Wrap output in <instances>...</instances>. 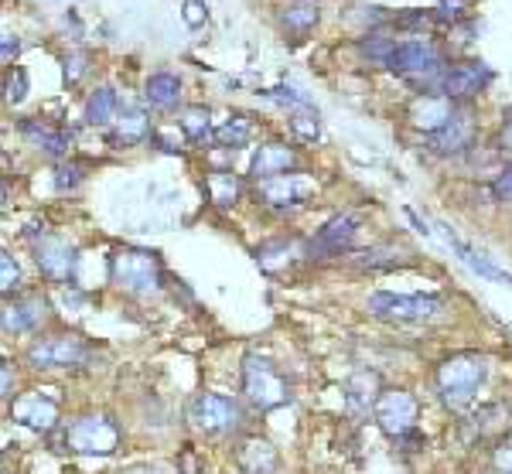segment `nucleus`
I'll return each mask as SVG.
<instances>
[{
    "mask_svg": "<svg viewBox=\"0 0 512 474\" xmlns=\"http://www.w3.org/2000/svg\"><path fill=\"white\" fill-rule=\"evenodd\" d=\"M362 219L355 212H342L335 219H328L325 226L318 229V236L308 243V256L311 260H325V256H342L349 253L355 236H359Z\"/></svg>",
    "mask_w": 512,
    "mask_h": 474,
    "instance_id": "nucleus-12",
    "label": "nucleus"
},
{
    "mask_svg": "<svg viewBox=\"0 0 512 474\" xmlns=\"http://www.w3.org/2000/svg\"><path fill=\"white\" fill-rule=\"evenodd\" d=\"M181 130H185V137L192 140V144H209V140H216L212 116L205 106H188V110L181 113Z\"/></svg>",
    "mask_w": 512,
    "mask_h": 474,
    "instance_id": "nucleus-28",
    "label": "nucleus"
},
{
    "mask_svg": "<svg viewBox=\"0 0 512 474\" xmlns=\"http://www.w3.org/2000/svg\"><path fill=\"white\" fill-rule=\"evenodd\" d=\"M492 198H495V202L512 205V164H506V168L495 174V181H492Z\"/></svg>",
    "mask_w": 512,
    "mask_h": 474,
    "instance_id": "nucleus-37",
    "label": "nucleus"
},
{
    "mask_svg": "<svg viewBox=\"0 0 512 474\" xmlns=\"http://www.w3.org/2000/svg\"><path fill=\"white\" fill-rule=\"evenodd\" d=\"M86 76V55H69L65 58V82L76 86V82Z\"/></svg>",
    "mask_w": 512,
    "mask_h": 474,
    "instance_id": "nucleus-40",
    "label": "nucleus"
},
{
    "mask_svg": "<svg viewBox=\"0 0 512 474\" xmlns=\"http://www.w3.org/2000/svg\"><path fill=\"white\" fill-rule=\"evenodd\" d=\"M144 99L154 110H175L181 99V79L175 72H154V76L144 82Z\"/></svg>",
    "mask_w": 512,
    "mask_h": 474,
    "instance_id": "nucleus-23",
    "label": "nucleus"
},
{
    "mask_svg": "<svg viewBox=\"0 0 512 474\" xmlns=\"http://www.w3.org/2000/svg\"><path fill=\"white\" fill-rule=\"evenodd\" d=\"M4 331L7 335H24V331H35L45 321V301L41 297H7L4 304Z\"/></svg>",
    "mask_w": 512,
    "mask_h": 474,
    "instance_id": "nucleus-18",
    "label": "nucleus"
},
{
    "mask_svg": "<svg viewBox=\"0 0 512 474\" xmlns=\"http://www.w3.org/2000/svg\"><path fill=\"white\" fill-rule=\"evenodd\" d=\"M451 116H454V103L444 99L441 93H420L417 103L410 106V123H414L417 130H424L427 137L441 130Z\"/></svg>",
    "mask_w": 512,
    "mask_h": 474,
    "instance_id": "nucleus-17",
    "label": "nucleus"
},
{
    "mask_svg": "<svg viewBox=\"0 0 512 474\" xmlns=\"http://www.w3.org/2000/svg\"><path fill=\"white\" fill-rule=\"evenodd\" d=\"M485 379H489V362L475 352L451 355L437 365V393L451 410H465L478 396V389L485 386Z\"/></svg>",
    "mask_w": 512,
    "mask_h": 474,
    "instance_id": "nucleus-1",
    "label": "nucleus"
},
{
    "mask_svg": "<svg viewBox=\"0 0 512 474\" xmlns=\"http://www.w3.org/2000/svg\"><path fill=\"white\" fill-rule=\"evenodd\" d=\"M62 444L76 454H96L106 457L120 447V427L103 413H89V417L72 420L69 427L62 430Z\"/></svg>",
    "mask_w": 512,
    "mask_h": 474,
    "instance_id": "nucleus-6",
    "label": "nucleus"
},
{
    "mask_svg": "<svg viewBox=\"0 0 512 474\" xmlns=\"http://www.w3.org/2000/svg\"><path fill=\"white\" fill-rule=\"evenodd\" d=\"M437 236L444 239V243L451 246V253L458 256L461 263L468 266L472 273H478V277H485V280H492V284H502V287H512V273L506 270V266H499L492 260V256H485L482 249H475V246H468L465 239L454 232L448 222H437Z\"/></svg>",
    "mask_w": 512,
    "mask_h": 474,
    "instance_id": "nucleus-13",
    "label": "nucleus"
},
{
    "mask_svg": "<svg viewBox=\"0 0 512 474\" xmlns=\"http://www.w3.org/2000/svg\"><path fill=\"white\" fill-rule=\"evenodd\" d=\"M21 137L28 140L31 147H38V151H45L48 157H65L72 147V137L65 130H55V127H45V123L38 120H21Z\"/></svg>",
    "mask_w": 512,
    "mask_h": 474,
    "instance_id": "nucleus-21",
    "label": "nucleus"
},
{
    "mask_svg": "<svg viewBox=\"0 0 512 474\" xmlns=\"http://www.w3.org/2000/svg\"><path fill=\"white\" fill-rule=\"evenodd\" d=\"M393 48H396V41L393 38H386V35H362L359 41H355V52H359L366 62H373V65H390V58H393Z\"/></svg>",
    "mask_w": 512,
    "mask_h": 474,
    "instance_id": "nucleus-30",
    "label": "nucleus"
},
{
    "mask_svg": "<svg viewBox=\"0 0 512 474\" xmlns=\"http://www.w3.org/2000/svg\"><path fill=\"white\" fill-rule=\"evenodd\" d=\"M509 413H512V406H506V403H492V406H482V410H478L468 423H472L475 430H489V427H495L499 420H509Z\"/></svg>",
    "mask_w": 512,
    "mask_h": 474,
    "instance_id": "nucleus-32",
    "label": "nucleus"
},
{
    "mask_svg": "<svg viewBox=\"0 0 512 474\" xmlns=\"http://www.w3.org/2000/svg\"><path fill=\"white\" fill-rule=\"evenodd\" d=\"M263 96L274 99V103H280V106H291V110H297V113H318V106L311 103L304 93H297L294 86H274V89H267Z\"/></svg>",
    "mask_w": 512,
    "mask_h": 474,
    "instance_id": "nucleus-31",
    "label": "nucleus"
},
{
    "mask_svg": "<svg viewBox=\"0 0 512 474\" xmlns=\"http://www.w3.org/2000/svg\"><path fill=\"white\" fill-rule=\"evenodd\" d=\"M243 396L250 399L253 410H277L291 399V386L267 355L250 352L243 359Z\"/></svg>",
    "mask_w": 512,
    "mask_h": 474,
    "instance_id": "nucleus-4",
    "label": "nucleus"
},
{
    "mask_svg": "<svg viewBox=\"0 0 512 474\" xmlns=\"http://www.w3.org/2000/svg\"><path fill=\"white\" fill-rule=\"evenodd\" d=\"M465 4L468 0H441V7H437V21H458L461 14H465Z\"/></svg>",
    "mask_w": 512,
    "mask_h": 474,
    "instance_id": "nucleus-41",
    "label": "nucleus"
},
{
    "mask_svg": "<svg viewBox=\"0 0 512 474\" xmlns=\"http://www.w3.org/2000/svg\"><path fill=\"white\" fill-rule=\"evenodd\" d=\"M502 151H512V123L502 127Z\"/></svg>",
    "mask_w": 512,
    "mask_h": 474,
    "instance_id": "nucleus-44",
    "label": "nucleus"
},
{
    "mask_svg": "<svg viewBox=\"0 0 512 474\" xmlns=\"http://www.w3.org/2000/svg\"><path fill=\"white\" fill-rule=\"evenodd\" d=\"M475 144V113L472 110H454V116L441 130L427 137V151L437 157H458L472 151Z\"/></svg>",
    "mask_w": 512,
    "mask_h": 474,
    "instance_id": "nucleus-15",
    "label": "nucleus"
},
{
    "mask_svg": "<svg viewBox=\"0 0 512 474\" xmlns=\"http://www.w3.org/2000/svg\"><path fill=\"white\" fill-rule=\"evenodd\" d=\"M35 263L52 284H76V270H79V256L76 246L69 239L59 236H41L35 243Z\"/></svg>",
    "mask_w": 512,
    "mask_h": 474,
    "instance_id": "nucleus-11",
    "label": "nucleus"
},
{
    "mask_svg": "<svg viewBox=\"0 0 512 474\" xmlns=\"http://www.w3.org/2000/svg\"><path fill=\"white\" fill-rule=\"evenodd\" d=\"M151 137V120H147L144 110H137V106H130V110H123L117 116V127H113L110 140L117 147H134V144H144V140Z\"/></svg>",
    "mask_w": 512,
    "mask_h": 474,
    "instance_id": "nucleus-22",
    "label": "nucleus"
},
{
    "mask_svg": "<svg viewBox=\"0 0 512 474\" xmlns=\"http://www.w3.org/2000/svg\"><path fill=\"white\" fill-rule=\"evenodd\" d=\"M117 93L110 86H99L96 93H89L86 99V123L89 127H110L117 120Z\"/></svg>",
    "mask_w": 512,
    "mask_h": 474,
    "instance_id": "nucleus-27",
    "label": "nucleus"
},
{
    "mask_svg": "<svg viewBox=\"0 0 512 474\" xmlns=\"http://www.w3.org/2000/svg\"><path fill=\"white\" fill-rule=\"evenodd\" d=\"M110 277L113 284L127 294H137V297H147V294H158L161 290V256L151 253V249H120L113 253L110 260Z\"/></svg>",
    "mask_w": 512,
    "mask_h": 474,
    "instance_id": "nucleus-3",
    "label": "nucleus"
},
{
    "mask_svg": "<svg viewBox=\"0 0 512 474\" xmlns=\"http://www.w3.org/2000/svg\"><path fill=\"white\" fill-rule=\"evenodd\" d=\"M492 79L495 76L485 62H458L441 72L434 93H441L444 99H451V103H465V99H475L478 93H485Z\"/></svg>",
    "mask_w": 512,
    "mask_h": 474,
    "instance_id": "nucleus-10",
    "label": "nucleus"
},
{
    "mask_svg": "<svg viewBox=\"0 0 512 474\" xmlns=\"http://www.w3.org/2000/svg\"><path fill=\"white\" fill-rule=\"evenodd\" d=\"M89 359H93V348L79 335L38 338V342L28 348V362L35 365V369H69V365H86Z\"/></svg>",
    "mask_w": 512,
    "mask_h": 474,
    "instance_id": "nucleus-8",
    "label": "nucleus"
},
{
    "mask_svg": "<svg viewBox=\"0 0 512 474\" xmlns=\"http://www.w3.org/2000/svg\"><path fill=\"white\" fill-rule=\"evenodd\" d=\"M82 181H86V168L82 164H59V171H55V188L59 191H76Z\"/></svg>",
    "mask_w": 512,
    "mask_h": 474,
    "instance_id": "nucleus-33",
    "label": "nucleus"
},
{
    "mask_svg": "<svg viewBox=\"0 0 512 474\" xmlns=\"http://www.w3.org/2000/svg\"><path fill=\"white\" fill-rule=\"evenodd\" d=\"M24 93H28V72H24V69H7L4 99H7V103H21Z\"/></svg>",
    "mask_w": 512,
    "mask_h": 474,
    "instance_id": "nucleus-35",
    "label": "nucleus"
},
{
    "mask_svg": "<svg viewBox=\"0 0 512 474\" xmlns=\"http://www.w3.org/2000/svg\"><path fill=\"white\" fill-rule=\"evenodd\" d=\"M21 284V270H18V263H14V256L7 253H0V287H4V297H11V290H18Z\"/></svg>",
    "mask_w": 512,
    "mask_h": 474,
    "instance_id": "nucleus-36",
    "label": "nucleus"
},
{
    "mask_svg": "<svg viewBox=\"0 0 512 474\" xmlns=\"http://www.w3.org/2000/svg\"><path fill=\"white\" fill-rule=\"evenodd\" d=\"M492 464L499 468L502 474H512V434L502 440L499 447H495V454H492Z\"/></svg>",
    "mask_w": 512,
    "mask_h": 474,
    "instance_id": "nucleus-39",
    "label": "nucleus"
},
{
    "mask_svg": "<svg viewBox=\"0 0 512 474\" xmlns=\"http://www.w3.org/2000/svg\"><path fill=\"white\" fill-rule=\"evenodd\" d=\"M127 474H161L158 468H130Z\"/></svg>",
    "mask_w": 512,
    "mask_h": 474,
    "instance_id": "nucleus-45",
    "label": "nucleus"
},
{
    "mask_svg": "<svg viewBox=\"0 0 512 474\" xmlns=\"http://www.w3.org/2000/svg\"><path fill=\"white\" fill-rule=\"evenodd\" d=\"M239 406L236 399L222 396V393H202L188 403V423L198 430V434H209V437H222V434H233L239 427Z\"/></svg>",
    "mask_w": 512,
    "mask_h": 474,
    "instance_id": "nucleus-7",
    "label": "nucleus"
},
{
    "mask_svg": "<svg viewBox=\"0 0 512 474\" xmlns=\"http://www.w3.org/2000/svg\"><path fill=\"white\" fill-rule=\"evenodd\" d=\"M205 191H209V202L216 205V209H233L239 202V195H243V181L229 171H212L209 178H205Z\"/></svg>",
    "mask_w": 512,
    "mask_h": 474,
    "instance_id": "nucleus-26",
    "label": "nucleus"
},
{
    "mask_svg": "<svg viewBox=\"0 0 512 474\" xmlns=\"http://www.w3.org/2000/svg\"><path fill=\"white\" fill-rule=\"evenodd\" d=\"M0 382H4V399H11V362H4V372H0Z\"/></svg>",
    "mask_w": 512,
    "mask_h": 474,
    "instance_id": "nucleus-43",
    "label": "nucleus"
},
{
    "mask_svg": "<svg viewBox=\"0 0 512 474\" xmlns=\"http://www.w3.org/2000/svg\"><path fill=\"white\" fill-rule=\"evenodd\" d=\"M362 266H369V270H393L396 263V246H379V249H369V253H362Z\"/></svg>",
    "mask_w": 512,
    "mask_h": 474,
    "instance_id": "nucleus-34",
    "label": "nucleus"
},
{
    "mask_svg": "<svg viewBox=\"0 0 512 474\" xmlns=\"http://www.w3.org/2000/svg\"><path fill=\"white\" fill-rule=\"evenodd\" d=\"M297 164V154L291 147L284 144H263L260 151L253 154V164H250V174L256 181H267V178H277V174H291Z\"/></svg>",
    "mask_w": 512,
    "mask_h": 474,
    "instance_id": "nucleus-20",
    "label": "nucleus"
},
{
    "mask_svg": "<svg viewBox=\"0 0 512 474\" xmlns=\"http://www.w3.org/2000/svg\"><path fill=\"white\" fill-rule=\"evenodd\" d=\"M502 120H506V123H512V106H509V110H506V116H502Z\"/></svg>",
    "mask_w": 512,
    "mask_h": 474,
    "instance_id": "nucleus-46",
    "label": "nucleus"
},
{
    "mask_svg": "<svg viewBox=\"0 0 512 474\" xmlns=\"http://www.w3.org/2000/svg\"><path fill=\"white\" fill-rule=\"evenodd\" d=\"M369 314L379 321H396V324H417L431 321L441 314L444 301L434 294H390V290H379L366 301Z\"/></svg>",
    "mask_w": 512,
    "mask_h": 474,
    "instance_id": "nucleus-5",
    "label": "nucleus"
},
{
    "mask_svg": "<svg viewBox=\"0 0 512 474\" xmlns=\"http://www.w3.org/2000/svg\"><path fill=\"white\" fill-rule=\"evenodd\" d=\"M311 191H315V185H311L304 174H294V171L277 174V178H267V181H256V195H260V202L274 212L297 209Z\"/></svg>",
    "mask_w": 512,
    "mask_h": 474,
    "instance_id": "nucleus-14",
    "label": "nucleus"
},
{
    "mask_svg": "<svg viewBox=\"0 0 512 474\" xmlns=\"http://www.w3.org/2000/svg\"><path fill=\"white\" fill-rule=\"evenodd\" d=\"M253 137V127L246 116H233V120H226L222 127L216 130V144L226 147V151H239V147H246Z\"/></svg>",
    "mask_w": 512,
    "mask_h": 474,
    "instance_id": "nucleus-29",
    "label": "nucleus"
},
{
    "mask_svg": "<svg viewBox=\"0 0 512 474\" xmlns=\"http://www.w3.org/2000/svg\"><path fill=\"white\" fill-rule=\"evenodd\" d=\"M14 420L21 427H31V430H52L55 420H59V399L48 396V393H28L14 403Z\"/></svg>",
    "mask_w": 512,
    "mask_h": 474,
    "instance_id": "nucleus-16",
    "label": "nucleus"
},
{
    "mask_svg": "<svg viewBox=\"0 0 512 474\" xmlns=\"http://www.w3.org/2000/svg\"><path fill=\"white\" fill-rule=\"evenodd\" d=\"M386 69L403 76L410 86H420V93H434L437 79H441V72H444V55H441V48L427 38L396 41L393 58Z\"/></svg>",
    "mask_w": 512,
    "mask_h": 474,
    "instance_id": "nucleus-2",
    "label": "nucleus"
},
{
    "mask_svg": "<svg viewBox=\"0 0 512 474\" xmlns=\"http://www.w3.org/2000/svg\"><path fill=\"white\" fill-rule=\"evenodd\" d=\"M239 468H243L246 474H274L277 471V451L260 437L243 440V447H239Z\"/></svg>",
    "mask_w": 512,
    "mask_h": 474,
    "instance_id": "nucleus-24",
    "label": "nucleus"
},
{
    "mask_svg": "<svg viewBox=\"0 0 512 474\" xmlns=\"http://www.w3.org/2000/svg\"><path fill=\"white\" fill-rule=\"evenodd\" d=\"M21 52V41L18 35H4V45H0V55H4V62H11V58H18Z\"/></svg>",
    "mask_w": 512,
    "mask_h": 474,
    "instance_id": "nucleus-42",
    "label": "nucleus"
},
{
    "mask_svg": "<svg viewBox=\"0 0 512 474\" xmlns=\"http://www.w3.org/2000/svg\"><path fill=\"white\" fill-rule=\"evenodd\" d=\"M379 396H383L379 393V376L369 369H359L345 382V410H349L352 417H366L369 410H376Z\"/></svg>",
    "mask_w": 512,
    "mask_h": 474,
    "instance_id": "nucleus-19",
    "label": "nucleus"
},
{
    "mask_svg": "<svg viewBox=\"0 0 512 474\" xmlns=\"http://www.w3.org/2000/svg\"><path fill=\"white\" fill-rule=\"evenodd\" d=\"M373 413H376L379 430H383L386 437L403 440V437H410L417 430L420 406H417V399L407 393V389H383V396H379Z\"/></svg>",
    "mask_w": 512,
    "mask_h": 474,
    "instance_id": "nucleus-9",
    "label": "nucleus"
},
{
    "mask_svg": "<svg viewBox=\"0 0 512 474\" xmlns=\"http://www.w3.org/2000/svg\"><path fill=\"white\" fill-rule=\"evenodd\" d=\"M321 21V7L318 0H294V4H287L284 11H280V24H284L291 35H308V31H315V24Z\"/></svg>",
    "mask_w": 512,
    "mask_h": 474,
    "instance_id": "nucleus-25",
    "label": "nucleus"
},
{
    "mask_svg": "<svg viewBox=\"0 0 512 474\" xmlns=\"http://www.w3.org/2000/svg\"><path fill=\"white\" fill-rule=\"evenodd\" d=\"M181 21H185L188 28H202V24L209 21V11H205L202 0H185V7H181Z\"/></svg>",
    "mask_w": 512,
    "mask_h": 474,
    "instance_id": "nucleus-38",
    "label": "nucleus"
}]
</instances>
